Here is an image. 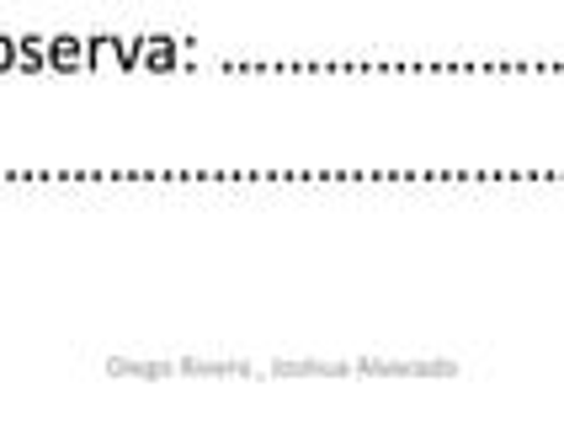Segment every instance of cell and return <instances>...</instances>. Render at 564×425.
I'll return each mask as SVG.
<instances>
[{"instance_id":"6da1fadb","label":"cell","mask_w":564,"mask_h":425,"mask_svg":"<svg viewBox=\"0 0 564 425\" xmlns=\"http://www.w3.org/2000/svg\"><path fill=\"white\" fill-rule=\"evenodd\" d=\"M48 59L59 64V69H69V64H80V43H75V37H54V48H48Z\"/></svg>"},{"instance_id":"7a4b0ae2","label":"cell","mask_w":564,"mask_h":425,"mask_svg":"<svg viewBox=\"0 0 564 425\" xmlns=\"http://www.w3.org/2000/svg\"><path fill=\"white\" fill-rule=\"evenodd\" d=\"M11 59H17V54H11V37H0V69H6Z\"/></svg>"}]
</instances>
